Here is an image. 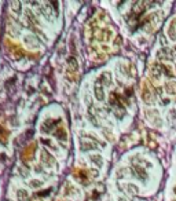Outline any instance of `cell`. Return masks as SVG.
Here are the masks:
<instances>
[{
  "label": "cell",
  "instance_id": "obj_1",
  "mask_svg": "<svg viewBox=\"0 0 176 201\" xmlns=\"http://www.w3.org/2000/svg\"><path fill=\"white\" fill-rule=\"evenodd\" d=\"M95 94H96V98H98L99 100L103 99V91H102V88H100V87H96V88H95Z\"/></svg>",
  "mask_w": 176,
  "mask_h": 201
}]
</instances>
